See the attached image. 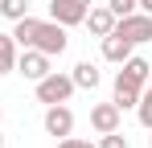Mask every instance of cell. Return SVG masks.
I'll list each match as a JSON object with an SVG mask.
<instances>
[{
    "mask_svg": "<svg viewBox=\"0 0 152 148\" xmlns=\"http://www.w3.org/2000/svg\"><path fill=\"white\" fill-rule=\"evenodd\" d=\"M66 45H70L66 25H58V21H37V33H33L29 49H41V53H50V58H62Z\"/></svg>",
    "mask_w": 152,
    "mask_h": 148,
    "instance_id": "obj_1",
    "label": "cell"
},
{
    "mask_svg": "<svg viewBox=\"0 0 152 148\" xmlns=\"http://www.w3.org/2000/svg\"><path fill=\"white\" fill-rule=\"evenodd\" d=\"M78 86H74V78L70 74H58V70H50L45 78H37V103H70V95H74Z\"/></svg>",
    "mask_w": 152,
    "mask_h": 148,
    "instance_id": "obj_2",
    "label": "cell"
},
{
    "mask_svg": "<svg viewBox=\"0 0 152 148\" xmlns=\"http://www.w3.org/2000/svg\"><path fill=\"white\" fill-rule=\"evenodd\" d=\"M115 33H124L132 45H144V41H152V17L136 8V12H127V17L115 21Z\"/></svg>",
    "mask_w": 152,
    "mask_h": 148,
    "instance_id": "obj_3",
    "label": "cell"
},
{
    "mask_svg": "<svg viewBox=\"0 0 152 148\" xmlns=\"http://www.w3.org/2000/svg\"><path fill=\"white\" fill-rule=\"evenodd\" d=\"M41 127H45V136L62 140V136H70V132H74V111H70L66 103H50V107H45Z\"/></svg>",
    "mask_w": 152,
    "mask_h": 148,
    "instance_id": "obj_4",
    "label": "cell"
},
{
    "mask_svg": "<svg viewBox=\"0 0 152 148\" xmlns=\"http://www.w3.org/2000/svg\"><path fill=\"white\" fill-rule=\"evenodd\" d=\"M50 53H41V49H21L17 53V74H25L29 82H37V78H45L50 74Z\"/></svg>",
    "mask_w": 152,
    "mask_h": 148,
    "instance_id": "obj_5",
    "label": "cell"
},
{
    "mask_svg": "<svg viewBox=\"0 0 152 148\" xmlns=\"http://www.w3.org/2000/svg\"><path fill=\"white\" fill-rule=\"evenodd\" d=\"M140 91H144V82H136L132 74H115V95H111V103L119 107V111H127V107H136L140 103Z\"/></svg>",
    "mask_w": 152,
    "mask_h": 148,
    "instance_id": "obj_6",
    "label": "cell"
},
{
    "mask_svg": "<svg viewBox=\"0 0 152 148\" xmlns=\"http://www.w3.org/2000/svg\"><path fill=\"white\" fill-rule=\"evenodd\" d=\"M50 21L58 25H82L86 21V4H78V0H50Z\"/></svg>",
    "mask_w": 152,
    "mask_h": 148,
    "instance_id": "obj_7",
    "label": "cell"
},
{
    "mask_svg": "<svg viewBox=\"0 0 152 148\" xmlns=\"http://www.w3.org/2000/svg\"><path fill=\"white\" fill-rule=\"evenodd\" d=\"M119 119H124V111H119V107H115V103H95V107H91V127H95V132H119Z\"/></svg>",
    "mask_w": 152,
    "mask_h": 148,
    "instance_id": "obj_8",
    "label": "cell"
},
{
    "mask_svg": "<svg viewBox=\"0 0 152 148\" xmlns=\"http://www.w3.org/2000/svg\"><path fill=\"white\" fill-rule=\"evenodd\" d=\"M132 53H136V45L127 41L124 33H115V29H111V33L103 37V58H107V62H115V66H124V62L132 58Z\"/></svg>",
    "mask_w": 152,
    "mask_h": 148,
    "instance_id": "obj_9",
    "label": "cell"
},
{
    "mask_svg": "<svg viewBox=\"0 0 152 148\" xmlns=\"http://www.w3.org/2000/svg\"><path fill=\"white\" fill-rule=\"evenodd\" d=\"M82 25H86L95 37H107V33L115 29V12H111L107 4H95V8H86V21H82Z\"/></svg>",
    "mask_w": 152,
    "mask_h": 148,
    "instance_id": "obj_10",
    "label": "cell"
},
{
    "mask_svg": "<svg viewBox=\"0 0 152 148\" xmlns=\"http://www.w3.org/2000/svg\"><path fill=\"white\" fill-rule=\"evenodd\" d=\"M70 78H74V86H78V91H95V86L103 82V74H99V66H95V62H78Z\"/></svg>",
    "mask_w": 152,
    "mask_h": 148,
    "instance_id": "obj_11",
    "label": "cell"
},
{
    "mask_svg": "<svg viewBox=\"0 0 152 148\" xmlns=\"http://www.w3.org/2000/svg\"><path fill=\"white\" fill-rule=\"evenodd\" d=\"M17 53H21V45L12 41V33H0V74L17 70Z\"/></svg>",
    "mask_w": 152,
    "mask_h": 148,
    "instance_id": "obj_12",
    "label": "cell"
},
{
    "mask_svg": "<svg viewBox=\"0 0 152 148\" xmlns=\"http://www.w3.org/2000/svg\"><path fill=\"white\" fill-rule=\"evenodd\" d=\"M33 33H37V17H21V21H12V41L21 49H29V41H33Z\"/></svg>",
    "mask_w": 152,
    "mask_h": 148,
    "instance_id": "obj_13",
    "label": "cell"
},
{
    "mask_svg": "<svg viewBox=\"0 0 152 148\" xmlns=\"http://www.w3.org/2000/svg\"><path fill=\"white\" fill-rule=\"evenodd\" d=\"M148 70H152V62H144V58H136V53H132V58L124 62V74H132L136 82H148Z\"/></svg>",
    "mask_w": 152,
    "mask_h": 148,
    "instance_id": "obj_14",
    "label": "cell"
},
{
    "mask_svg": "<svg viewBox=\"0 0 152 148\" xmlns=\"http://www.w3.org/2000/svg\"><path fill=\"white\" fill-rule=\"evenodd\" d=\"M136 115H140V123L152 132V86H144L140 91V103H136Z\"/></svg>",
    "mask_w": 152,
    "mask_h": 148,
    "instance_id": "obj_15",
    "label": "cell"
},
{
    "mask_svg": "<svg viewBox=\"0 0 152 148\" xmlns=\"http://www.w3.org/2000/svg\"><path fill=\"white\" fill-rule=\"evenodd\" d=\"M29 12V0H0V17L4 21H21Z\"/></svg>",
    "mask_w": 152,
    "mask_h": 148,
    "instance_id": "obj_16",
    "label": "cell"
},
{
    "mask_svg": "<svg viewBox=\"0 0 152 148\" xmlns=\"http://www.w3.org/2000/svg\"><path fill=\"white\" fill-rule=\"evenodd\" d=\"M95 148H132V144H127V136H119V132H103V140Z\"/></svg>",
    "mask_w": 152,
    "mask_h": 148,
    "instance_id": "obj_17",
    "label": "cell"
},
{
    "mask_svg": "<svg viewBox=\"0 0 152 148\" xmlns=\"http://www.w3.org/2000/svg\"><path fill=\"white\" fill-rule=\"evenodd\" d=\"M107 8H111L115 21H119V17H127V12H136V0H107Z\"/></svg>",
    "mask_w": 152,
    "mask_h": 148,
    "instance_id": "obj_18",
    "label": "cell"
},
{
    "mask_svg": "<svg viewBox=\"0 0 152 148\" xmlns=\"http://www.w3.org/2000/svg\"><path fill=\"white\" fill-rule=\"evenodd\" d=\"M58 148H95V144H91V140H78V136H62Z\"/></svg>",
    "mask_w": 152,
    "mask_h": 148,
    "instance_id": "obj_19",
    "label": "cell"
},
{
    "mask_svg": "<svg viewBox=\"0 0 152 148\" xmlns=\"http://www.w3.org/2000/svg\"><path fill=\"white\" fill-rule=\"evenodd\" d=\"M136 8H140V12H148V17H152V0H136Z\"/></svg>",
    "mask_w": 152,
    "mask_h": 148,
    "instance_id": "obj_20",
    "label": "cell"
},
{
    "mask_svg": "<svg viewBox=\"0 0 152 148\" xmlns=\"http://www.w3.org/2000/svg\"><path fill=\"white\" fill-rule=\"evenodd\" d=\"M144 86H152V70H148V82H144Z\"/></svg>",
    "mask_w": 152,
    "mask_h": 148,
    "instance_id": "obj_21",
    "label": "cell"
},
{
    "mask_svg": "<svg viewBox=\"0 0 152 148\" xmlns=\"http://www.w3.org/2000/svg\"><path fill=\"white\" fill-rule=\"evenodd\" d=\"M78 4H86V8H91V0H78Z\"/></svg>",
    "mask_w": 152,
    "mask_h": 148,
    "instance_id": "obj_22",
    "label": "cell"
},
{
    "mask_svg": "<svg viewBox=\"0 0 152 148\" xmlns=\"http://www.w3.org/2000/svg\"><path fill=\"white\" fill-rule=\"evenodd\" d=\"M0 119H4V107H0Z\"/></svg>",
    "mask_w": 152,
    "mask_h": 148,
    "instance_id": "obj_23",
    "label": "cell"
},
{
    "mask_svg": "<svg viewBox=\"0 0 152 148\" xmlns=\"http://www.w3.org/2000/svg\"><path fill=\"white\" fill-rule=\"evenodd\" d=\"M148 148H152V136H148Z\"/></svg>",
    "mask_w": 152,
    "mask_h": 148,
    "instance_id": "obj_24",
    "label": "cell"
}]
</instances>
